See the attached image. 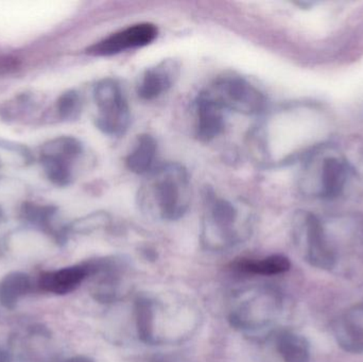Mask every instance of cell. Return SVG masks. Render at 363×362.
I'll return each mask as SVG.
<instances>
[{"instance_id": "cell-1", "label": "cell", "mask_w": 363, "mask_h": 362, "mask_svg": "<svg viewBox=\"0 0 363 362\" xmlns=\"http://www.w3.org/2000/svg\"><path fill=\"white\" fill-rule=\"evenodd\" d=\"M138 200L142 210L155 218L165 221L183 218L191 201L187 169L179 163L155 167L143 183Z\"/></svg>"}, {"instance_id": "cell-2", "label": "cell", "mask_w": 363, "mask_h": 362, "mask_svg": "<svg viewBox=\"0 0 363 362\" xmlns=\"http://www.w3.org/2000/svg\"><path fill=\"white\" fill-rule=\"evenodd\" d=\"M204 199L203 244L216 251L239 244L243 236L247 235L241 227L247 230V227L241 225L240 208L230 200L216 197L211 191H206Z\"/></svg>"}, {"instance_id": "cell-3", "label": "cell", "mask_w": 363, "mask_h": 362, "mask_svg": "<svg viewBox=\"0 0 363 362\" xmlns=\"http://www.w3.org/2000/svg\"><path fill=\"white\" fill-rule=\"evenodd\" d=\"M98 108L96 127L108 136L125 135L131 123V111L118 81L102 79L94 87Z\"/></svg>"}, {"instance_id": "cell-4", "label": "cell", "mask_w": 363, "mask_h": 362, "mask_svg": "<svg viewBox=\"0 0 363 362\" xmlns=\"http://www.w3.org/2000/svg\"><path fill=\"white\" fill-rule=\"evenodd\" d=\"M206 91L224 111L259 115L267 108L266 96L247 79L236 74L219 77Z\"/></svg>"}, {"instance_id": "cell-5", "label": "cell", "mask_w": 363, "mask_h": 362, "mask_svg": "<svg viewBox=\"0 0 363 362\" xmlns=\"http://www.w3.org/2000/svg\"><path fill=\"white\" fill-rule=\"evenodd\" d=\"M84 152L82 142L72 136L49 140L40 151V163L47 178L59 187L69 186L74 180V165Z\"/></svg>"}, {"instance_id": "cell-6", "label": "cell", "mask_w": 363, "mask_h": 362, "mask_svg": "<svg viewBox=\"0 0 363 362\" xmlns=\"http://www.w3.org/2000/svg\"><path fill=\"white\" fill-rule=\"evenodd\" d=\"M296 236L305 251V259L313 267L322 270L334 268L336 259L326 239L321 221L313 214H303L296 218Z\"/></svg>"}, {"instance_id": "cell-7", "label": "cell", "mask_w": 363, "mask_h": 362, "mask_svg": "<svg viewBox=\"0 0 363 362\" xmlns=\"http://www.w3.org/2000/svg\"><path fill=\"white\" fill-rule=\"evenodd\" d=\"M237 302L230 310V321L233 327L243 331H255L268 324L277 308V297L269 291L247 293Z\"/></svg>"}, {"instance_id": "cell-8", "label": "cell", "mask_w": 363, "mask_h": 362, "mask_svg": "<svg viewBox=\"0 0 363 362\" xmlns=\"http://www.w3.org/2000/svg\"><path fill=\"white\" fill-rule=\"evenodd\" d=\"M157 34L159 29L153 23H136L91 45L86 49V53L94 57H111L129 49L148 46L155 42Z\"/></svg>"}, {"instance_id": "cell-9", "label": "cell", "mask_w": 363, "mask_h": 362, "mask_svg": "<svg viewBox=\"0 0 363 362\" xmlns=\"http://www.w3.org/2000/svg\"><path fill=\"white\" fill-rule=\"evenodd\" d=\"M180 76V64L172 59L164 60L143 74L138 94L143 100H153L169 91Z\"/></svg>"}, {"instance_id": "cell-10", "label": "cell", "mask_w": 363, "mask_h": 362, "mask_svg": "<svg viewBox=\"0 0 363 362\" xmlns=\"http://www.w3.org/2000/svg\"><path fill=\"white\" fill-rule=\"evenodd\" d=\"M91 276L89 261L57 270L43 272L38 278V288L45 293L65 295L74 293Z\"/></svg>"}, {"instance_id": "cell-11", "label": "cell", "mask_w": 363, "mask_h": 362, "mask_svg": "<svg viewBox=\"0 0 363 362\" xmlns=\"http://www.w3.org/2000/svg\"><path fill=\"white\" fill-rule=\"evenodd\" d=\"M196 135L201 142L215 140L224 131V110L206 91L199 94L196 99Z\"/></svg>"}, {"instance_id": "cell-12", "label": "cell", "mask_w": 363, "mask_h": 362, "mask_svg": "<svg viewBox=\"0 0 363 362\" xmlns=\"http://www.w3.org/2000/svg\"><path fill=\"white\" fill-rule=\"evenodd\" d=\"M21 214L26 222L52 236L57 244H65L70 232L69 227H57V208L51 205H38L35 203H23Z\"/></svg>"}, {"instance_id": "cell-13", "label": "cell", "mask_w": 363, "mask_h": 362, "mask_svg": "<svg viewBox=\"0 0 363 362\" xmlns=\"http://www.w3.org/2000/svg\"><path fill=\"white\" fill-rule=\"evenodd\" d=\"M335 338L339 346L349 353H363V310H352L335 321Z\"/></svg>"}, {"instance_id": "cell-14", "label": "cell", "mask_w": 363, "mask_h": 362, "mask_svg": "<svg viewBox=\"0 0 363 362\" xmlns=\"http://www.w3.org/2000/svg\"><path fill=\"white\" fill-rule=\"evenodd\" d=\"M349 176L347 163L339 157H326L322 161L319 172V191L323 199H334L342 193Z\"/></svg>"}, {"instance_id": "cell-15", "label": "cell", "mask_w": 363, "mask_h": 362, "mask_svg": "<svg viewBox=\"0 0 363 362\" xmlns=\"http://www.w3.org/2000/svg\"><path fill=\"white\" fill-rule=\"evenodd\" d=\"M157 142L153 136L142 134L138 136L131 152L125 159V165L130 171L136 174H148L155 169L157 159Z\"/></svg>"}, {"instance_id": "cell-16", "label": "cell", "mask_w": 363, "mask_h": 362, "mask_svg": "<svg viewBox=\"0 0 363 362\" xmlns=\"http://www.w3.org/2000/svg\"><path fill=\"white\" fill-rule=\"evenodd\" d=\"M31 290L32 281L29 274L21 271L10 272L0 280V305L6 310H14Z\"/></svg>"}, {"instance_id": "cell-17", "label": "cell", "mask_w": 363, "mask_h": 362, "mask_svg": "<svg viewBox=\"0 0 363 362\" xmlns=\"http://www.w3.org/2000/svg\"><path fill=\"white\" fill-rule=\"evenodd\" d=\"M275 351L283 362H311L306 338L292 332H279L274 338Z\"/></svg>"}, {"instance_id": "cell-18", "label": "cell", "mask_w": 363, "mask_h": 362, "mask_svg": "<svg viewBox=\"0 0 363 362\" xmlns=\"http://www.w3.org/2000/svg\"><path fill=\"white\" fill-rule=\"evenodd\" d=\"M233 267L242 273L270 276L289 271L291 263L288 257L277 254L262 259H242L234 263Z\"/></svg>"}, {"instance_id": "cell-19", "label": "cell", "mask_w": 363, "mask_h": 362, "mask_svg": "<svg viewBox=\"0 0 363 362\" xmlns=\"http://www.w3.org/2000/svg\"><path fill=\"white\" fill-rule=\"evenodd\" d=\"M136 329L145 344H153L155 336V306L150 300L140 298L135 303Z\"/></svg>"}, {"instance_id": "cell-20", "label": "cell", "mask_w": 363, "mask_h": 362, "mask_svg": "<svg viewBox=\"0 0 363 362\" xmlns=\"http://www.w3.org/2000/svg\"><path fill=\"white\" fill-rule=\"evenodd\" d=\"M57 112L62 120H77L82 112L80 94L76 91H68L62 94L57 101Z\"/></svg>"}, {"instance_id": "cell-21", "label": "cell", "mask_w": 363, "mask_h": 362, "mask_svg": "<svg viewBox=\"0 0 363 362\" xmlns=\"http://www.w3.org/2000/svg\"><path fill=\"white\" fill-rule=\"evenodd\" d=\"M108 222H110V218L108 215L104 213H95L70 225L69 231L76 232V233H89L95 231L96 229L104 227Z\"/></svg>"}, {"instance_id": "cell-22", "label": "cell", "mask_w": 363, "mask_h": 362, "mask_svg": "<svg viewBox=\"0 0 363 362\" xmlns=\"http://www.w3.org/2000/svg\"><path fill=\"white\" fill-rule=\"evenodd\" d=\"M0 362H12V357L8 351L0 346Z\"/></svg>"}, {"instance_id": "cell-23", "label": "cell", "mask_w": 363, "mask_h": 362, "mask_svg": "<svg viewBox=\"0 0 363 362\" xmlns=\"http://www.w3.org/2000/svg\"><path fill=\"white\" fill-rule=\"evenodd\" d=\"M62 362H94L93 359L89 358L86 356H74L70 358L65 359Z\"/></svg>"}, {"instance_id": "cell-24", "label": "cell", "mask_w": 363, "mask_h": 362, "mask_svg": "<svg viewBox=\"0 0 363 362\" xmlns=\"http://www.w3.org/2000/svg\"><path fill=\"white\" fill-rule=\"evenodd\" d=\"M2 210H1V208H0V221H1V219H2Z\"/></svg>"}, {"instance_id": "cell-25", "label": "cell", "mask_w": 363, "mask_h": 362, "mask_svg": "<svg viewBox=\"0 0 363 362\" xmlns=\"http://www.w3.org/2000/svg\"><path fill=\"white\" fill-rule=\"evenodd\" d=\"M0 167H1V159H0Z\"/></svg>"}]
</instances>
